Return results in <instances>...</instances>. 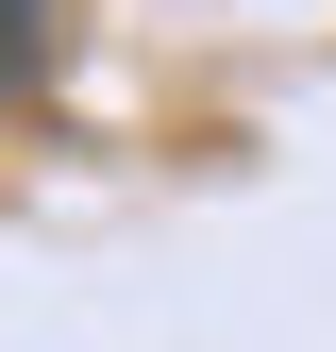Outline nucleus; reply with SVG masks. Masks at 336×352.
<instances>
[{"label": "nucleus", "instance_id": "nucleus-1", "mask_svg": "<svg viewBox=\"0 0 336 352\" xmlns=\"http://www.w3.org/2000/svg\"><path fill=\"white\" fill-rule=\"evenodd\" d=\"M17 51H34V0H0V84H17Z\"/></svg>", "mask_w": 336, "mask_h": 352}]
</instances>
